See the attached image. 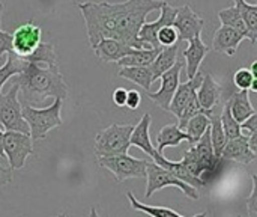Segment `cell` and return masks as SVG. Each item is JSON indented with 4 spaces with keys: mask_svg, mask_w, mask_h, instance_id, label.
I'll use <instances>...</instances> for the list:
<instances>
[{
    "mask_svg": "<svg viewBox=\"0 0 257 217\" xmlns=\"http://www.w3.org/2000/svg\"><path fill=\"white\" fill-rule=\"evenodd\" d=\"M0 157H5V154H3V131H2V128H0Z\"/></svg>",
    "mask_w": 257,
    "mask_h": 217,
    "instance_id": "ab89813d",
    "label": "cell"
},
{
    "mask_svg": "<svg viewBox=\"0 0 257 217\" xmlns=\"http://www.w3.org/2000/svg\"><path fill=\"white\" fill-rule=\"evenodd\" d=\"M140 103H142V95H140V92L136 91V89L128 91V94H126V101H125V107H128L130 110H136V109L140 106Z\"/></svg>",
    "mask_w": 257,
    "mask_h": 217,
    "instance_id": "8d00e7d4",
    "label": "cell"
},
{
    "mask_svg": "<svg viewBox=\"0 0 257 217\" xmlns=\"http://www.w3.org/2000/svg\"><path fill=\"white\" fill-rule=\"evenodd\" d=\"M227 104L230 107L232 116L239 124L244 122L247 118H250L251 115L256 113V110L253 109L251 101H250V91H238V92H233L230 95Z\"/></svg>",
    "mask_w": 257,
    "mask_h": 217,
    "instance_id": "44dd1931",
    "label": "cell"
},
{
    "mask_svg": "<svg viewBox=\"0 0 257 217\" xmlns=\"http://www.w3.org/2000/svg\"><path fill=\"white\" fill-rule=\"evenodd\" d=\"M23 66L17 74L18 95L27 106H41L48 98L66 100L68 86L56 63L41 62L32 56L21 57Z\"/></svg>",
    "mask_w": 257,
    "mask_h": 217,
    "instance_id": "7a4b0ae2",
    "label": "cell"
},
{
    "mask_svg": "<svg viewBox=\"0 0 257 217\" xmlns=\"http://www.w3.org/2000/svg\"><path fill=\"white\" fill-rule=\"evenodd\" d=\"M209 128V116L205 113H197L196 116H193L191 119H188V122L184 127V131L188 134L190 137V145H194L202 136L203 133Z\"/></svg>",
    "mask_w": 257,
    "mask_h": 217,
    "instance_id": "f1b7e54d",
    "label": "cell"
},
{
    "mask_svg": "<svg viewBox=\"0 0 257 217\" xmlns=\"http://www.w3.org/2000/svg\"><path fill=\"white\" fill-rule=\"evenodd\" d=\"M33 153V140L30 134L18 131L3 133V154L12 171H18L26 165V160Z\"/></svg>",
    "mask_w": 257,
    "mask_h": 217,
    "instance_id": "ba28073f",
    "label": "cell"
},
{
    "mask_svg": "<svg viewBox=\"0 0 257 217\" xmlns=\"http://www.w3.org/2000/svg\"><path fill=\"white\" fill-rule=\"evenodd\" d=\"M126 94L128 91L125 88H116L113 91V103L117 107H125V101H126Z\"/></svg>",
    "mask_w": 257,
    "mask_h": 217,
    "instance_id": "74e56055",
    "label": "cell"
},
{
    "mask_svg": "<svg viewBox=\"0 0 257 217\" xmlns=\"http://www.w3.org/2000/svg\"><path fill=\"white\" fill-rule=\"evenodd\" d=\"M164 0H125L119 3L83 2L75 6L84 18L92 48L105 38L117 39L133 48H146L139 41V32L146 17L161 9Z\"/></svg>",
    "mask_w": 257,
    "mask_h": 217,
    "instance_id": "6da1fadb",
    "label": "cell"
},
{
    "mask_svg": "<svg viewBox=\"0 0 257 217\" xmlns=\"http://www.w3.org/2000/svg\"><path fill=\"white\" fill-rule=\"evenodd\" d=\"M209 134H211V143H212V150L215 157H221V151L227 142L221 121H220V115H215L214 112L209 115Z\"/></svg>",
    "mask_w": 257,
    "mask_h": 217,
    "instance_id": "83f0119b",
    "label": "cell"
},
{
    "mask_svg": "<svg viewBox=\"0 0 257 217\" xmlns=\"http://www.w3.org/2000/svg\"><path fill=\"white\" fill-rule=\"evenodd\" d=\"M196 97L200 107L209 116L221 100V86L211 74H205L200 86L196 91Z\"/></svg>",
    "mask_w": 257,
    "mask_h": 217,
    "instance_id": "4fadbf2b",
    "label": "cell"
},
{
    "mask_svg": "<svg viewBox=\"0 0 257 217\" xmlns=\"http://www.w3.org/2000/svg\"><path fill=\"white\" fill-rule=\"evenodd\" d=\"M12 51V38L11 33L0 29V62L3 60V56Z\"/></svg>",
    "mask_w": 257,
    "mask_h": 217,
    "instance_id": "d590c367",
    "label": "cell"
},
{
    "mask_svg": "<svg viewBox=\"0 0 257 217\" xmlns=\"http://www.w3.org/2000/svg\"><path fill=\"white\" fill-rule=\"evenodd\" d=\"M157 147L155 150L161 154H164V150L167 147H178L181 142H190L188 134L178 127V124H167L164 125L158 134H157Z\"/></svg>",
    "mask_w": 257,
    "mask_h": 217,
    "instance_id": "ffe728a7",
    "label": "cell"
},
{
    "mask_svg": "<svg viewBox=\"0 0 257 217\" xmlns=\"http://www.w3.org/2000/svg\"><path fill=\"white\" fill-rule=\"evenodd\" d=\"M253 180V186H251V193L250 198H247V211L250 217H257V177L251 175Z\"/></svg>",
    "mask_w": 257,
    "mask_h": 217,
    "instance_id": "836d02e7",
    "label": "cell"
},
{
    "mask_svg": "<svg viewBox=\"0 0 257 217\" xmlns=\"http://www.w3.org/2000/svg\"><path fill=\"white\" fill-rule=\"evenodd\" d=\"M173 27L178 32L179 42H184V41L188 42L193 38L202 35V30L205 27V20L197 12H194L188 5H184L178 8Z\"/></svg>",
    "mask_w": 257,
    "mask_h": 217,
    "instance_id": "8fae6325",
    "label": "cell"
},
{
    "mask_svg": "<svg viewBox=\"0 0 257 217\" xmlns=\"http://www.w3.org/2000/svg\"><path fill=\"white\" fill-rule=\"evenodd\" d=\"M152 116L149 113H145L137 125H134L131 136H130V145L140 148L145 154H148L151 159L155 153V147L151 142V134H149V127H151Z\"/></svg>",
    "mask_w": 257,
    "mask_h": 217,
    "instance_id": "d6986e66",
    "label": "cell"
},
{
    "mask_svg": "<svg viewBox=\"0 0 257 217\" xmlns=\"http://www.w3.org/2000/svg\"><path fill=\"white\" fill-rule=\"evenodd\" d=\"M254 80H257V77L247 68H239L233 74V83L239 91H250Z\"/></svg>",
    "mask_w": 257,
    "mask_h": 217,
    "instance_id": "1f68e13d",
    "label": "cell"
},
{
    "mask_svg": "<svg viewBox=\"0 0 257 217\" xmlns=\"http://www.w3.org/2000/svg\"><path fill=\"white\" fill-rule=\"evenodd\" d=\"M57 217H66V214H65V213H60Z\"/></svg>",
    "mask_w": 257,
    "mask_h": 217,
    "instance_id": "b9f144b4",
    "label": "cell"
},
{
    "mask_svg": "<svg viewBox=\"0 0 257 217\" xmlns=\"http://www.w3.org/2000/svg\"><path fill=\"white\" fill-rule=\"evenodd\" d=\"M221 159L233 160L241 165H248L256 160V153H253L251 148L248 147V137L241 134L226 142L221 151Z\"/></svg>",
    "mask_w": 257,
    "mask_h": 217,
    "instance_id": "2e32d148",
    "label": "cell"
},
{
    "mask_svg": "<svg viewBox=\"0 0 257 217\" xmlns=\"http://www.w3.org/2000/svg\"><path fill=\"white\" fill-rule=\"evenodd\" d=\"M134 125H119L113 124L105 130L99 131L95 137V153L98 157L105 156H119L128 154L130 150V136Z\"/></svg>",
    "mask_w": 257,
    "mask_h": 217,
    "instance_id": "277c9868",
    "label": "cell"
},
{
    "mask_svg": "<svg viewBox=\"0 0 257 217\" xmlns=\"http://www.w3.org/2000/svg\"><path fill=\"white\" fill-rule=\"evenodd\" d=\"M184 68V60H176L172 68H169L166 73L160 76L161 79V88L157 92H148V97L163 110H169L170 101L179 86L181 71Z\"/></svg>",
    "mask_w": 257,
    "mask_h": 217,
    "instance_id": "30bf717a",
    "label": "cell"
},
{
    "mask_svg": "<svg viewBox=\"0 0 257 217\" xmlns=\"http://www.w3.org/2000/svg\"><path fill=\"white\" fill-rule=\"evenodd\" d=\"M202 79H203V76H202L200 71H199V73H197L193 79H190L188 82L179 83V86H178V89H176V92H175V95H173V98H172V101H170V106H169V110H167V112L173 113V115L179 119V116H181L184 107L187 106V103L190 101V98L196 94L197 88L200 86Z\"/></svg>",
    "mask_w": 257,
    "mask_h": 217,
    "instance_id": "e0dca14e",
    "label": "cell"
},
{
    "mask_svg": "<svg viewBox=\"0 0 257 217\" xmlns=\"http://www.w3.org/2000/svg\"><path fill=\"white\" fill-rule=\"evenodd\" d=\"M218 18H220L221 24L238 30L245 39H250V32H248V29H247V26H245V23H244V20H242V17H241V14L235 5H232L226 9H221L218 12Z\"/></svg>",
    "mask_w": 257,
    "mask_h": 217,
    "instance_id": "4316f807",
    "label": "cell"
},
{
    "mask_svg": "<svg viewBox=\"0 0 257 217\" xmlns=\"http://www.w3.org/2000/svg\"><path fill=\"white\" fill-rule=\"evenodd\" d=\"M128 199H130V204L134 210L137 211H142V213H146L151 217H185L182 214H179L178 211L172 210V208H167V207H155V205H146L143 202H140L134 195L133 192H128ZM191 217H206V213H199L196 216Z\"/></svg>",
    "mask_w": 257,
    "mask_h": 217,
    "instance_id": "d4e9b609",
    "label": "cell"
},
{
    "mask_svg": "<svg viewBox=\"0 0 257 217\" xmlns=\"http://www.w3.org/2000/svg\"><path fill=\"white\" fill-rule=\"evenodd\" d=\"M21 107L18 85L14 83L6 94L0 95V127L3 130L29 134V125L21 115Z\"/></svg>",
    "mask_w": 257,
    "mask_h": 217,
    "instance_id": "52a82bcc",
    "label": "cell"
},
{
    "mask_svg": "<svg viewBox=\"0 0 257 217\" xmlns=\"http://www.w3.org/2000/svg\"><path fill=\"white\" fill-rule=\"evenodd\" d=\"M146 181H148V186H146V193L145 196L149 199L155 192L164 189V187H178L182 193H185L188 198L191 199H199V192L196 187L181 181L179 178H176L173 174H170L167 169L158 166L157 163L154 162H149L148 166H146Z\"/></svg>",
    "mask_w": 257,
    "mask_h": 217,
    "instance_id": "8992f818",
    "label": "cell"
},
{
    "mask_svg": "<svg viewBox=\"0 0 257 217\" xmlns=\"http://www.w3.org/2000/svg\"><path fill=\"white\" fill-rule=\"evenodd\" d=\"M245 38L235 29L229 27V26H221L220 29H217V32L214 33V39H212V50L217 53H223L227 56H235L236 50L239 47V44L244 41Z\"/></svg>",
    "mask_w": 257,
    "mask_h": 217,
    "instance_id": "9a60e30c",
    "label": "cell"
},
{
    "mask_svg": "<svg viewBox=\"0 0 257 217\" xmlns=\"http://www.w3.org/2000/svg\"><path fill=\"white\" fill-rule=\"evenodd\" d=\"M62 101L63 100L60 98H54L53 104L44 109L27 104L21 107V115L29 125V134L32 140H41L48 134V131L62 125Z\"/></svg>",
    "mask_w": 257,
    "mask_h": 217,
    "instance_id": "3957f363",
    "label": "cell"
},
{
    "mask_svg": "<svg viewBox=\"0 0 257 217\" xmlns=\"http://www.w3.org/2000/svg\"><path fill=\"white\" fill-rule=\"evenodd\" d=\"M117 76L139 85L146 92H149V89L154 83L151 65H146V66H120Z\"/></svg>",
    "mask_w": 257,
    "mask_h": 217,
    "instance_id": "603a6c76",
    "label": "cell"
},
{
    "mask_svg": "<svg viewBox=\"0 0 257 217\" xmlns=\"http://www.w3.org/2000/svg\"><path fill=\"white\" fill-rule=\"evenodd\" d=\"M3 11H5V3L0 2V23H2V15H3ZM0 29H2V24H0Z\"/></svg>",
    "mask_w": 257,
    "mask_h": 217,
    "instance_id": "60d3db41",
    "label": "cell"
},
{
    "mask_svg": "<svg viewBox=\"0 0 257 217\" xmlns=\"http://www.w3.org/2000/svg\"><path fill=\"white\" fill-rule=\"evenodd\" d=\"M157 39H158L160 47H170V45H175L176 42H179L178 32L173 27V24L161 27L160 32H158V35H157Z\"/></svg>",
    "mask_w": 257,
    "mask_h": 217,
    "instance_id": "d6a6232c",
    "label": "cell"
},
{
    "mask_svg": "<svg viewBox=\"0 0 257 217\" xmlns=\"http://www.w3.org/2000/svg\"><path fill=\"white\" fill-rule=\"evenodd\" d=\"M233 5L239 11L248 32H250V42L256 44L257 41V5H251L247 0H233Z\"/></svg>",
    "mask_w": 257,
    "mask_h": 217,
    "instance_id": "484cf974",
    "label": "cell"
},
{
    "mask_svg": "<svg viewBox=\"0 0 257 217\" xmlns=\"http://www.w3.org/2000/svg\"><path fill=\"white\" fill-rule=\"evenodd\" d=\"M161 15L152 21V23H145L139 32V41L146 47V48H161L160 44H158V39H157V35L160 32L161 27L164 26H170L173 24L175 21V17H176V12H178V8L169 5L166 0L161 6Z\"/></svg>",
    "mask_w": 257,
    "mask_h": 217,
    "instance_id": "7c38bea8",
    "label": "cell"
},
{
    "mask_svg": "<svg viewBox=\"0 0 257 217\" xmlns=\"http://www.w3.org/2000/svg\"><path fill=\"white\" fill-rule=\"evenodd\" d=\"M98 163L110 171L116 177L117 183H123L131 178H146V166L149 160L134 159L128 154H119L98 157Z\"/></svg>",
    "mask_w": 257,
    "mask_h": 217,
    "instance_id": "5b68a950",
    "label": "cell"
},
{
    "mask_svg": "<svg viewBox=\"0 0 257 217\" xmlns=\"http://www.w3.org/2000/svg\"><path fill=\"white\" fill-rule=\"evenodd\" d=\"M12 181V169L0 165V187L8 186Z\"/></svg>",
    "mask_w": 257,
    "mask_h": 217,
    "instance_id": "f35d334b",
    "label": "cell"
},
{
    "mask_svg": "<svg viewBox=\"0 0 257 217\" xmlns=\"http://www.w3.org/2000/svg\"><path fill=\"white\" fill-rule=\"evenodd\" d=\"M208 53H209V47L202 41V35L188 41V47L184 50V66L187 68L188 80L199 73L200 65Z\"/></svg>",
    "mask_w": 257,
    "mask_h": 217,
    "instance_id": "5bb4252c",
    "label": "cell"
},
{
    "mask_svg": "<svg viewBox=\"0 0 257 217\" xmlns=\"http://www.w3.org/2000/svg\"><path fill=\"white\" fill-rule=\"evenodd\" d=\"M133 50H134L133 47H128L123 42L117 39H111V38L101 39L93 47L96 57L102 62H117L123 56H128Z\"/></svg>",
    "mask_w": 257,
    "mask_h": 217,
    "instance_id": "ac0fdd59",
    "label": "cell"
},
{
    "mask_svg": "<svg viewBox=\"0 0 257 217\" xmlns=\"http://www.w3.org/2000/svg\"><path fill=\"white\" fill-rule=\"evenodd\" d=\"M41 35H42V30L35 21H27V23L20 24L11 35L12 38L11 53H14L18 57L30 56L41 44Z\"/></svg>",
    "mask_w": 257,
    "mask_h": 217,
    "instance_id": "9c48e42d",
    "label": "cell"
},
{
    "mask_svg": "<svg viewBox=\"0 0 257 217\" xmlns=\"http://www.w3.org/2000/svg\"><path fill=\"white\" fill-rule=\"evenodd\" d=\"M241 125V134L242 136H251V134H256L257 133V113L251 115L250 118H247L244 122L239 124Z\"/></svg>",
    "mask_w": 257,
    "mask_h": 217,
    "instance_id": "e575fe53",
    "label": "cell"
},
{
    "mask_svg": "<svg viewBox=\"0 0 257 217\" xmlns=\"http://www.w3.org/2000/svg\"><path fill=\"white\" fill-rule=\"evenodd\" d=\"M179 45H181V42H176L175 45H170V47H161V50L157 54L155 60L151 63V71H152L154 82L158 80L163 73H166L169 68H172L175 65V62L178 60Z\"/></svg>",
    "mask_w": 257,
    "mask_h": 217,
    "instance_id": "7402d4cb",
    "label": "cell"
},
{
    "mask_svg": "<svg viewBox=\"0 0 257 217\" xmlns=\"http://www.w3.org/2000/svg\"><path fill=\"white\" fill-rule=\"evenodd\" d=\"M220 121H221V125H223V130H224V134H226L227 140L241 136V125L232 116V112H230V107H229L227 103L223 107V113L220 115Z\"/></svg>",
    "mask_w": 257,
    "mask_h": 217,
    "instance_id": "4dcf8cb0",
    "label": "cell"
},
{
    "mask_svg": "<svg viewBox=\"0 0 257 217\" xmlns=\"http://www.w3.org/2000/svg\"><path fill=\"white\" fill-rule=\"evenodd\" d=\"M161 48H134L128 56H123L116 63L119 66H146L151 65Z\"/></svg>",
    "mask_w": 257,
    "mask_h": 217,
    "instance_id": "cb8c5ba5",
    "label": "cell"
},
{
    "mask_svg": "<svg viewBox=\"0 0 257 217\" xmlns=\"http://www.w3.org/2000/svg\"><path fill=\"white\" fill-rule=\"evenodd\" d=\"M21 66H23V60L21 57L15 56L14 53H8V59L6 62L0 66V95H2V89H3V85L14 76L20 74L21 71Z\"/></svg>",
    "mask_w": 257,
    "mask_h": 217,
    "instance_id": "f546056e",
    "label": "cell"
}]
</instances>
